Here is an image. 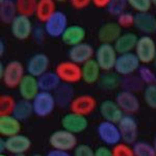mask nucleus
Returning <instances> with one entry per match:
<instances>
[{"label": "nucleus", "instance_id": "nucleus-1", "mask_svg": "<svg viewBox=\"0 0 156 156\" xmlns=\"http://www.w3.org/2000/svg\"><path fill=\"white\" fill-rule=\"evenodd\" d=\"M25 69L19 60H12L4 67L3 73L0 77L3 84L9 89H16L25 76Z\"/></svg>", "mask_w": 156, "mask_h": 156}, {"label": "nucleus", "instance_id": "nucleus-2", "mask_svg": "<svg viewBox=\"0 0 156 156\" xmlns=\"http://www.w3.org/2000/svg\"><path fill=\"white\" fill-rule=\"evenodd\" d=\"M55 73L59 77L60 81L64 83H77L82 80L81 66L78 64L71 62V60H65L60 62L55 67Z\"/></svg>", "mask_w": 156, "mask_h": 156}, {"label": "nucleus", "instance_id": "nucleus-3", "mask_svg": "<svg viewBox=\"0 0 156 156\" xmlns=\"http://www.w3.org/2000/svg\"><path fill=\"white\" fill-rule=\"evenodd\" d=\"M49 145L51 146L52 149L70 152L78 146L76 134L68 131L64 128L55 130L49 136Z\"/></svg>", "mask_w": 156, "mask_h": 156}, {"label": "nucleus", "instance_id": "nucleus-4", "mask_svg": "<svg viewBox=\"0 0 156 156\" xmlns=\"http://www.w3.org/2000/svg\"><path fill=\"white\" fill-rule=\"evenodd\" d=\"M118 52L112 44H100L95 52V60L103 72H109L115 69L118 58Z\"/></svg>", "mask_w": 156, "mask_h": 156}, {"label": "nucleus", "instance_id": "nucleus-5", "mask_svg": "<svg viewBox=\"0 0 156 156\" xmlns=\"http://www.w3.org/2000/svg\"><path fill=\"white\" fill-rule=\"evenodd\" d=\"M31 103L34 107V114L40 118L48 117L56 107V101L53 93L44 90H40Z\"/></svg>", "mask_w": 156, "mask_h": 156}, {"label": "nucleus", "instance_id": "nucleus-6", "mask_svg": "<svg viewBox=\"0 0 156 156\" xmlns=\"http://www.w3.org/2000/svg\"><path fill=\"white\" fill-rule=\"evenodd\" d=\"M134 53L143 65H149L154 62L156 56V44L152 37L144 34L138 37Z\"/></svg>", "mask_w": 156, "mask_h": 156}, {"label": "nucleus", "instance_id": "nucleus-7", "mask_svg": "<svg viewBox=\"0 0 156 156\" xmlns=\"http://www.w3.org/2000/svg\"><path fill=\"white\" fill-rule=\"evenodd\" d=\"M140 67V62L134 52L118 55L114 71L121 77L133 75Z\"/></svg>", "mask_w": 156, "mask_h": 156}, {"label": "nucleus", "instance_id": "nucleus-8", "mask_svg": "<svg viewBox=\"0 0 156 156\" xmlns=\"http://www.w3.org/2000/svg\"><path fill=\"white\" fill-rule=\"evenodd\" d=\"M97 134L103 144L106 146H115L117 144L122 142L121 133L118 124L112 122L104 121L99 123L97 127Z\"/></svg>", "mask_w": 156, "mask_h": 156}, {"label": "nucleus", "instance_id": "nucleus-9", "mask_svg": "<svg viewBox=\"0 0 156 156\" xmlns=\"http://www.w3.org/2000/svg\"><path fill=\"white\" fill-rule=\"evenodd\" d=\"M68 26L67 15L60 11H56L44 23V31L51 37H62Z\"/></svg>", "mask_w": 156, "mask_h": 156}, {"label": "nucleus", "instance_id": "nucleus-10", "mask_svg": "<svg viewBox=\"0 0 156 156\" xmlns=\"http://www.w3.org/2000/svg\"><path fill=\"white\" fill-rule=\"evenodd\" d=\"M122 142L133 145L137 140L138 125L132 115H124V117L118 123Z\"/></svg>", "mask_w": 156, "mask_h": 156}, {"label": "nucleus", "instance_id": "nucleus-11", "mask_svg": "<svg viewBox=\"0 0 156 156\" xmlns=\"http://www.w3.org/2000/svg\"><path fill=\"white\" fill-rule=\"evenodd\" d=\"M97 101L92 95H79L75 97L70 104V112L81 115H89L96 109Z\"/></svg>", "mask_w": 156, "mask_h": 156}, {"label": "nucleus", "instance_id": "nucleus-12", "mask_svg": "<svg viewBox=\"0 0 156 156\" xmlns=\"http://www.w3.org/2000/svg\"><path fill=\"white\" fill-rule=\"evenodd\" d=\"M62 127L68 131L78 134L83 132L89 126V121L85 115L75 114V112H68L62 118Z\"/></svg>", "mask_w": 156, "mask_h": 156}, {"label": "nucleus", "instance_id": "nucleus-13", "mask_svg": "<svg viewBox=\"0 0 156 156\" xmlns=\"http://www.w3.org/2000/svg\"><path fill=\"white\" fill-rule=\"evenodd\" d=\"M11 31L15 39L19 41L27 40L32 34V23L29 17L17 15L11 24Z\"/></svg>", "mask_w": 156, "mask_h": 156}, {"label": "nucleus", "instance_id": "nucleus-14", "mask_svg": "<svg viewBox=\"0 0 156 156\" xmlns=\"http://www.w3.org/2000/svg\"><path fill=\"white\" fill-rule=\"evenodd\" d=\"M115 102L125 115H133L140 109V100L135 93L129 90H120L115 95Z\"/></svg>", "mask_w": 156, "mask_h": 156}, {"label": "nucleus", "instance_id": "nucleus-15", "mask_svg": "<svg viewBox=\"0 0 156 156\" xmlns=\"http://www.w3.org/2000/svg\"><path fill=\"white\" fill-rule=\"evenodd\" d=\"M68 56H69V60L75 62V64L83 65L87 62L94 58L95 50L92 45L83 42L76 46L70 47Z\"/></svg>", "mask_w": 156, "mask_h": 156}, {"label": "nucleus", "instance_id": "nucleus-16", "mask_svg": "<svg viewBox=\"0 0 156 156\" xmlns=\"http://www.w3.org/2000/svg\"><path fill=\"white\" fill-rule=\"evenodd\" d=\"M4 142H5V151L12 155L25 154L31 147V140L22 133L7 137L4 140Z\"/></svg>", "mask_w": 156, "mask_h": 156}, {"label": "nucleus", "instance_id": "nucleus-17", "mask_svg": "<svg viewBox=\"0 0 156 156\" xmlns=\"http://www.w3.org/2000/svg\"><path fill=\"white\" fill-rule=\"evenodd\" d=\"M50 65V60L47 54L45 53H36L28 59L26 65L27 74L39 78L48 72V68Z\"/></svg>", "mask_w": 156, "mask_h": 156}, {"label": "nucleus", "instance_id": "nucleus-18", "mask_svg": "<svg viewBox=\"0 0 156 156\" xmlns=\"http://www.w3.org/2000/svg\"><path fill=\"white\" fill-rule=\"evenodd\" d=\"M121 34H122V27L117 22H107L99 28L97 37L101 44L114 45Z\"/></svg>", "mask_w": 156, "mask_h": 156}, {"label": "nucleus", "instance_id": "nucleus-19", "mask_svg": "<svg viewBox=\"0 0 156 156\" xmlns=\"http://www.w3.org/2000/svg\"><path fill=\"white\" fill-rule=\"evenodd\" d=\"M18 90L22 99L28 100V101H32L34 99V97L41 90L39 87L37 78L30 74H26L23 77V79L21 80L18 87Z\"/></svg>", "mask_w": 156, "mask_h": 156}, {"label": "nucleus", "instance_id": "nucleus-20", "mask_svg": "<svg viewBox=\"0 0 156 156\" xmlns=\"http://www.w3.org/2000/svg\"><path fill=\"white\" fill-rule=\"evenodd\" d=\"M99 112L103 120L115 123V124H118L125 115L118 105V103L112 100H104L101 102L99 106Z\"/></svg>", "mask_w": 156, "mask_h": 156}, {"label": "nucleus", "instance_id": "nucleus-21", "mask_svg": "<svg viewBox=\"0 0 156 156\" xmlns=\"http://www.w3.org/2000/svg\"><path fill=\"white\" fill-rule=\"evenodd\" d=\"M134 27L146 36L156 32V17L151 12H136Z\"/></svg>", "mask_w": 156, "mask_h": 156}, {"label": "nucleus", "instance_id": "nucleus-22", "mask_svg": "<svg viewBox=\"0 0 156 156\" xmlns=\"http://www.w3.org/2000/svg\"><path fill=\"white\" fill-rule=\"evenodd\" d=\"M85 36H87V32H85L83 27L80 25L73 24L67 27V29L65 30V32L62 36V40L65 45L73 47L80 44V43H83Z\"/></svg>", "mask_w": 156, "mask_h": 156}, {"label": "nucleus", "instance_id": "nucleus-23", "mask_svg": "<svg viewBox=\"0 0 156 156\" xmlns=\"http://www.w3.org/2000/svg\"><path fill=\"white\" fill-rule=\"evenodd\" d=\"M21 121L12 115H0V134L5 138L21 133Z\"/></svg>", "mask_w": 156, "mask_h": 156}, {"label": "nucleus", "instance_id": "nucleus-24", "mask_svg": "<svg viewBox=\"0 0 156 156\" xmlns=\"http://www.w3.org/2000/svg\"><path fill=\"white\" fill-rule=\"evenodd\" d=\"M138 41V37L134 32H124L120 36L119 39L115 42L114 46L118 54L130 53L135 50Z\"/></svg>", "mask_w": 156, "mask_h": 156}, {"label": "nucleus", "instance_id": "nucleus-25", "mask_svg": "<svg viewBox=\"0 0 156 156\" xmlns=\"http://www.w3.org/2000/svg\"><path fill=\"white\" fill-rule=\"evenodd\" d=\"M101 68L98 65L95 58L89 60L85 64L81 65L82 80L87 84H94L99 81L101 77Z\"/></svg>", "mask_w": 156, "mask_h": 156}, {"label": "nucleus", "instance_id": "nucleus-26", "mask_svg": "<svg viewBox=\"0 0 156 156\" xmlns=\"http://www.w3.org/2000/svg\"><path fill=\"white\" fill-rule=\"evenodd\" d=\"M55 97L56 105L59 107H69L71 102L74 99V89L72 84L64 83L62 82L60 85L53 92Z\"/></svg>", "mask_w": 156, "mask_h": 156}, {"label": "nucleus", "instance_id": "nucleus-27", "mask_svg": "<svg viewBox=\"0 0 156 156\" xmlns=\"http://www.w3.org/2000/svg\"><path fill=\"white\" fill-rule=\"evenodd\" d=\"M55 0H37V5L36 9L37 19L42 23L48 20L52 15L56 12V3Z\"/></svg>", "mask_w": 156, "mask_h": 156}, {"label": "nucleus", "instance_id": "nucleus-28", "mask_svg": "<svg viewBox=\"0 0 156 156\" xmlns=\"http://www.w3.org/2000/svg\"><path fill=\"white\" fill-rule=\"evenodd\" d=\"M37 81H39L40 90L50 93H53L62 83V81H60L59 77L57 76L56 73L50 71L46 72L42 76H40L37 78Z\"/></svg>", "mask_w": 156, "mask_h": 156}, {"label": "nucleus", "instance_id": "nucleus-29", "mask_svg": "<svg viewBox=\"0 0 156 156\" xmlns=\"http://www.w3.org/2000/svg\"><path fill=\"white\" fill-rule=\"evenodd\" d=\"M16 0H3L0 2V21L4 24H12V20L17 17Z\"/></svg>", "mask_w": 156, "mask_h": 156}, {"label": "nucleus", "instance_id": "nucleus-30", "mask_svg": "<svg viewBox=\"0 0 156 156\" xmlns=\"http://www.w3.org/2000/svg\"><path fill=\"white\" fill-rule=\"evenodd\" d=\"M32 114H34V107H32L31 101L25 99H20L19 101H17L14 112H12L14 117H16L22 122V121L29 119Z\"/></svg>", "mask_w": 156, "mask_h": 156}, {"label": "nucleus", "instance_id": "nucleus-31", "mask_svg": "<svg viewBox=\"0 0 156 156\" xmlns=\"http://www.w3.org/2000/svg\"><path fill=\"white\" fill-rule=\"evenodd\" d=\"M100 87L106 90H115L119 85H121V78L120 75H118L115 72L109 71V72H104L100 77L99 81Z\"/></svg>", "mask_w": 156, "mask_h": 156}, {"label": "nucleus", "instance_id": "nucleus-32", "mask_svg": "<svg viewBox=\"0 0 156 156\" xmlns=\"http://www.w3.org/2000/svg\"><path fill=\"white\" fill-rule=\"evenodd\" d=\"M144 85L145 83L138 76L130 75V76L121 78V87H123L124 90H129L132 93L140 92V90L145 89Z\"/></svg>", "mask_w": 156, "mask_h": 156}, {"label": "nucleus", "instance_id": "nucleus-33", "mask_svg": "<svg viewBox=\"0 0 156 156\" xmlns=\"http://www.w3.org/2000/svg\"><path fill=\"white\" fill-rule=\"evenodd\" d=\"M17 11L19 15L31 17L36 15L37 0H16Z\"/></svg>", "mask_w": 156, "mask_h": 156}, {"label": "nucleus", "instance_id": "nucleus-34", "mask_svg": "<svg viewBox=\"0 0 156 156\" xmlns=\"http://www.w3.org/2000/svg\"><path fill=\"white\" fill-rule=\"evenodd\" d=\"M132 148L135 156H156L154 146L144 140H136Z\"/></svg>", "mask_w": 156, "mask_h": 156}, {"label": "nucleus", "instance_id": "nucleus-35", "mask_svg": "<svg viewBox=\"0 0 156 156\" xmlns=\"http://www.w3.org/2000/svg\"><path fill=\"white\" fill-rule=\"evenodd\" d=\"M17 101L11 95L3 94L0 96V115H12Z\"/></svg>", "mask_w": 156, "mask_h": 156}, {"label": "nucleus", "instance_id": "nucleus-36", "mask_svg": "<svg viewBox=\"0 0 156 156\" xmlns=\"http://www.w3.org/2000/svg\"><path fill=\"white\" fill-rule=\"evenodd\" d=\"M128 6L127 0H112L106 7L107 12L112 16H120L124 12H126V9Z\"/></svg>", "mask_w": 156, "mask_h": 156}, {"label": "nucleus", "instance_id": "nucleus-37", "mask_svg": "<svg viewBox=\"0 0 156 156\" xmlns=\"http://www.w3.org/2000/svg\"><path fill=\"white\" fill-rule=\"evenodd\" d=\"M137 74H138V77L143 80V82H144L146 85L154 84L156 75L151 68L146 66V65H143V66H140V69L137 70Z\"/></svg>", "mask_w": 156, "mask_h": 156}, {"label": "nucleus", "instance_id": "nucleus-38", "mask_svg": "<svg viewBox=\"0 0 156 156\" xmlns=\"http://www.w3.org/2000/svg\"><path fill=\"white\" fill-rule=\"evenodd\" d=\"M144 100L152 109H156V87L155 84L146 85L144 89Z\"/></svg>", "mask_w": 156, "mask_h": 156}, {"label": "nucleus", "instance_id": "nucleus-39", "mask_svg": "<svg viewBox=\"0 0 156 156\" xmlns=\"http://www.w3.org/2000/svg\"><path fill=\"white\" fill-rule=\"evenodd\" d=\"M128 5L136 12H147L152 7L151 0H127Z\"/></svg>", "mask_w": 156, "mask_h": 156}, {"label": "nucleus", "instance_id": "nucleus-40", "mask_svg": "<svg viewBox=\"0 0 156 156\" xmlns=\"http://www.w3.org/2000/svg\"><path fill=\"white\" fill-rule=\"evenodd\" d=\"M112 154L114 156H135L133 148L129 144L121 142L112 147Z\"/></svg>", "mask_w": 156, "mask_h": 156}, {"label": "nucleus", "instance_id": "nucleus-41", "mask_svg": "<svg viewBox=\"0 0 156 156\" xmlns=\"http://www.w3.org/2000/svg\"><path fill=\"white\" fill-rule=\"evenodd\" d=\"M135 15H133L130 12H124L120 16L117 17V23L120 25L122 28H130L134 26Z\"/></svg>", "mask_w": 156, "mask_h": 156}, {"label": "nucleus", "instance_id": "nucleus-42", "mask_svg": "<svg viewBox=\"0 0 156 156\" xmlns=\"http://www.w3.org/2000/svg\"><path fill=\"white\" fill-rule=\"evenodd\" d=\"M73 151V156H95V150L87 144L78 145Z\"/></svg>", "mask_w": 156, "mask_h": 156}, {"label": "nucleus", "instance_id": "nucleus-43", "mask_svg": "<svg viewBox=\"0 0 156 156\" xmlns=\"http://www.w3.org/2000/svg\"><path fill=\"white\" fill-rule=\"evenodd\" d=\"M69 1L73 9H78V11L87 9L90 3H93V0H69Z\"/></svg>", "mask_w": 156, "mask_h": 156}, {"label": "nucleus", "instance_id": "nucleus-44", "mask_svg": "<svg viewBox=\"0 0 156 156\" xmlns=\"http://www.w3.org/2000/svg\"><path fill=\"white\" fill-rule=\"evenodd\" d=\"M95 156H114L112 150L107 146H100L95 150Z\"/></svg>", "mask_w": 156, "mask_h": 156}, {"label": "nucleus", "instance_id": "nucleus-45", "mask_svg": "<svg viewBox=\"0 0 156 156\" xmlns=\"http://www.w3.org/2000/svg\"><path fill=\"white\" fill-rule=\"evenodd\" d=\"M45 156H73L71 153L68 151H62V150H57V149H51L47 152V154Z\"/></svg>", "mask_w": 156, "mask_h": 156}, {"label": "nucleus", "instance_id": "nucleus-46", "mask_svg": "<svg viewBox=\"0 0 156 156\" xmlns=\"http://www.w3.org/2000/svg\"><path fill=\"white\" fill-rule=\"evenodd\" d=\"M112 0H93V4L98 9H104L107 7Z\"/></svg>", "mask_w": 156, "mask_h": 156}, {"label": "nucleus", "instance_id": "nucleus-47", "mask_svg": "<svg viewBox=\"0 0 156 156\" xmlns=\"http://www.w3.org/2000/svg\"><path fill=\"white\" fill-rule=\"evenodd\" d=\"M4 151H5V142L4 140H0V152L3 153Z\"/></svg>", "mask_w": 156, "mask_h": 156}, {"label": "nucleus", "instance_id": "nucleus-48", "mask_svg": "<svg viewBox=\"0 0 156 156\" xmlns=\"http://www.w3.org/2000/svg\"><path fill=\"white\" fill-rule=\"evenodd\" d=\"M3 51H4V47H3V42H0V55L3 54Z\"/></svg>", "mask_w": 156, "mask_h": 156}, {"label": "nucleus", "instance_id": "nucleus-49", "mask_svg": "<svg viewBox=\"0 0 156 156\" xmlns=\"http://www.w3.org/2000/svg\"><path fill=\"white\" fill-rule=\"evenodd\" d=\"M153 146H154V149L156 151V135H155V137H154V142H153Z\"/></svg>", "mask_w": 156, "mask_h": 156}, {"label": "nucleus", "instance_id": "nucleus-50", "mask_svg": "<svg viewBox=\"0 0 156 156\" xmlns=\"http://www.w3.org/2000/svg\"><path fill=\"white\" fill-rule=\"evenodd\" d=\"M151 2H152V5H154L156 7V0H151Z\"/></svg>", "mask_w": 156, "mask_h": 156}, {"label": "nucleus", "instance_id": "nucleus-51", "mask_svg": "<svg viewBox=\"0 0 156 156\" xmlns=\"http://www.w3.org/2000/svg\"><path fill=\"white\" fill-rule=\"evenodd\" d=\"M56 2H66V1H68V0H55Z\"/></svg>", "mask_w": 156, "mask_h": 156}, {"label": "nucleus", "instance_id": "nucleus-52", "mask_svg": "<svg viewBox=\"0 0 156 156\" xmlns=\"http://www.w3.org/2000/svg\"><path fill=\"white\" fill-rule=\"evenodd\" d=\"M32 156H45V155H42V154H40V153H37V154H34Z\"/></svg>", "mask_w": 156, "mask_h": 156}, {"label": "nucleus", "instance_id": "nucleus-53", "mask_svg": "<svg viewBox=\"0 0 156 156\" xmlns=\"http://www.w3.org/2000/svg\"><path fill=\"white\" fill-rule=\"evenodd\" d=\"M153 64H154V68L156 70V56H155V59H154V62H153Z\"/></svg>", "mask_w": 156, "mask_h": 156}, {"label": "nucleus", "instance_id": "nucleus-54", "mask_svg": "<svg viewBox=\"0 0 156 156\" xmlns=\"http://www.w3.org/2000/svg\"><path fill=\"white\" fill-rule=\"evenodd\" d=\"M12 156H27L26 154H18V155H12Z\"/></svg>", "mask_w": 156, "mask_h": 156}, {"label": "nucleus", "instance_id": "nucleus-55", "mask_svg": "<svg viewBox=\"0 0 156 156\" xmlns=\"http://www.w3.org/2000/svg\"><path fill=\"white\" fill-rule=\"evenodd\" d=\"M0 156H7V155H5L4 153H0Z\"/></svg>", "mask_w": 156, "mask_h": 156}, {"label": "nucleus", "instance_id": "nucleus-56", "mask_svg": "<svg viewBox=\"0 0 156 156\" xmlns=\"http://www.w3.org/2000/svg\"><path fill=\"white\" fill-rule=\"evenodd\" d=\"M154 84H155V87H156V78H155V81H154Z\"/></svg>", "mask_w": 156, "mask_h": 156}, {"label": "nucleus", "instance_id": "nucleus-57", "mask_svg": "<svg viewBox=\"0 0 156 156\" xmlns=\"http://www.w3.org/2000/svg\"><path fill=\"white\" fill-rule=\"evenodd\" d=\"M1 1H3V0H0V2H1Z\"/></svg>", "mask_w": 156, "mask_h": 156}]
</instances>
